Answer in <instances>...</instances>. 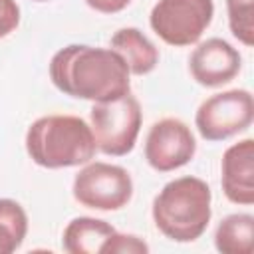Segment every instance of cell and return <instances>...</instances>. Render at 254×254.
<instances>
[{
	"mask_svg": "<svg viewBox=\"0 0 254 254\" xmlns=\"http://www.w3.org/2000/svg\"><path fill=\"white\" fill-rule=\"evenodd\" d=\"M89 117L97 151L111 157L131 153L143 121L137 97L125 93L111 101H97L91 107Z\"/></svg>",
	"mask_w": 254,
	"mask_h": 254,
	"instance_id": "cell-4",
	"label": "cell"
},
{
	"mask_svg": "<svg viewBox=\"0 0 254 254\" xmlns=\"http://www.w3.org/2000/svg\"><path fill=\"white\" fill-rule=\"evenodd\" d=\"M228 26L232 36L244 46L254 44V22H252V0H226Z\"/></svg>",
	"mask_w": 254,
	"mask_h": 254,
	"instance_id": "cell-15",
	"label": "cell"
},
{
	"mask_svg": "<svg viewBox=\"0 0 254 254\" xmlns=\"http://www.w3.org/2000/svg\"><path fill=\"white\" fill-rule=\"evenodd\" d=\"M254 119V99L248 89H228L204 99L194 115L196 129L206 141H224L246 131Z\"/></svg>",
	"mask_w": 254,
	"mask_h": 254,
	"instance_id": "cell-6",
	"label": "cell"
},
{
	"mask_svg": "<svg viewBox=\"0 0 254 254\" xmlns=\"http://www.w3.org/2000/svg\"><path fill=\"white\" fill-rule=\"evenodd\" d=\"M210 187L198 177L167 183L153 200V220L161 234L175 242H192L210 222Z\"/></svg>",
	"mask_w": 254,
	"mask_h": 254,
	"instance_id": "cell-3",
	"label": "cell"
},
{
	"mask_svg": "<svg viewBox=\"0 0 254 254\" xmlns=\"http://www.w3.org/2000/svg\"><path fill=\"white\" fill-rule=\"evenodd\" d=\"M222 190L230 202H254V141L242 139L230 145L222 155Z\"/></svg>",
	"mask_w": 254,
	"mask_h": 254,
	"instance_id": "cell-10",
	"label": "cell"
},
{
	"mask_svg": "<svg viewBox=\"0 0 254 254\" xmlns=\"http://www.w3.org/2000/svg\"><path fill=\"white\" fill-rule=\"evenodd\" d=\"M38 2H46V0H38Z\"/></svg>",
	"mask_w": 254,
	"mask_h": 254,
	"instance_id": "cell-19",
	"label": "cell"
},
{
	"mask_svg": "<svg viewBox=\"0 0 254 254\" xmlns=\"http://www.w3.org/2000/svg\"><path fill=\"white\" fill-rule=\"evenodd\" d=\"M111 50L121 56L129 73L145 75L159 64V50L139 28H121L111 36Z\"/></svg>",
	"mask_w": 254,
	"mask_h": 254,
	"instance_id": "cell-11",
	"label": "cell"
},
{
	"mask_svg": "<svg viewBox=\"0 0 254 254\" xmlns=\"http://www.w3.org/2000/svg\"><path fill=\"white\" fill-rule=\"evenodd\" d=\"M212 16V0H159L151 10L149 24L165 44L183 48L200 40Z\"/></svg>",
	"mask_w": 254,
	"mask_h": 254,
	"instance_id": "cell-5",
	"label": "cell"
},
{
	"mask_svg": "<svg viewBox=\"0 0 254 254\" xmlns=\"http://www.w3.org/2000/svg\"><path fill=\"white\" fill-rule=\"evenodd\" d=\"M50 79L65 95L87 101H111L129 93V69L119 54L105 48L71 44L54 54Z\"/></svg>",
	"mask_w": 254,
	"mask_h": 254,
	"instance_id": "cell-1",
	"label": "cell"
},
{
	"mask_svg": "<svg viewBox=\"0 0 254 254\" xmlns=\"http://www.w3.org/2000/svg\"><path fill=\"white\" fill-rule=\"evenodd\" d=\"M194 151L196 141L190 127L175 117L153 123L145 139V159L159 173H169L187 165L194 157Z\"/></svg>",
	"mask_w": 254,
	"mask_h": 254,
	"instance_id": "cell-8",
	"label": "cell"
},
{
	"mask_svg": "<svg viewBox=\"0 0 254 254\" xmlns=\"http://www.w3.org/2000/svg\"><path fill=\"white\" fill-rule=\"evenodd\" d=\"M242 65V58L222 38L200 42L189 58V69L196 83L204 87H218L232 81Z\"/></svg>",
	"mask_w": 254,
	"mask_h": 254,
	"instance_id": "cell-9",
	"label": "cell"
},
{
	"mask_svg": "<svg viewBox=\"0 0 254 254\" xmlns=\"http://www.w3.org/2000/svg\"><path fill=\"white\" fill-rule=\"evenodd\" d=\"M28 232L26 210L12 198H0V254L16 252Z\"/></svg>",
	"mask_w": 254,
	"mask_h": 254,
	"instance_id": "cell-14",
	"label": "cell"
},
{
	"mask_svg": "<svg viewBox=\"0 0 254 254\" xmlns=\"http://www.w3.org/2000/svg\"><path fill=\"white\" fill-rule=\"evenodd\" d=\"M73 198L87 208L95 210H119L133 194L131 175L109 163H89L73 179Z\"/></svg>",
	"mask_w": 254,
	"mask_h": 254,
	"instance_id": "cell-7",
	"label": "cell"
},
{
	"mask_svg": "<svg viewBox=\"0 0 254 254\" xmlns=\"http://www.w3.org/2000/svg\"><path fill=\"white\" fill-rule=\"evenodd\" d=\"M89 8L101 12V14H115L121 12L131 4V0H85Z\"/></svg>",
	"mask_w": 254,
	"mask_h": 254,
	"instance_id": "cell-18",
	"label": "cell"
},
{
	"mask_svg": "<svg viewBox=\"0 0 254 254\" xmlns=\"http://www.w3.org/2000/svg\"><path fill=\"white\" fill-rule=\"evenodd\" d=\"M103 254H147L149 246L139 236L133 234H119L117 230L103 242L101 250Z\"/></svg>",
	"mask_w": 254,
	"mask_h": 254,
	"instance_id": "cell-16",
	"label": "cell"
},
{
	"mask_svg": "<svg viewBox=\"0 0 254 254\" xmlns=\"http://www.w3.org/2000/svg\"><path fill=\"white\" fill-rule=\"evenodd\" d=\"M254 216L246 212L228 214L214 232V246L222 254H252Z\"/></svg>",
	"mask_w": 254,
	"mask_h": 254,
	"instance_id": "cell-13",
	"label": "cell"
},
{
	"mask_svg": "<svg viewBox=\"0 0 254 254\" xmlns=\"http://www.w3.org/2000/svg\"><path fill=\"white\" fill-rule=\"evenodd\" d=\"M26 151L44 169H64L89 163L97 147L91 127L81 117L46 115L28 127Z\"/></svg>",
	"mask_w": 254,
	"mask_h": 254,
	"instance_id": "cell-2",
	"label": "cell"
},
{
	"mask_svg": "<svg viewBox=\"0 0 254 254\" xmlns=\"http://www.w3.org/2000/svg\"><path fill=\"white\" fill-rule=\"evenodd\" d=\"M20 24V8L16 0H0V38H6Z\"/></svg>",
	"mask_w": 254,
	"mask_h": 254,
	"instance_id": "cell-17",
	"label": "cell"
},
{
	"mask_svg": "<svg viewBox=\"0 0 254 254\" xmlns=\"http://www.w3.org/2000/svg\"><path fill=\"white\" fill-rule=\"evenodd\" d=\"M115 232V228L101 218L79 216L73 218L62 236V246L69 254H95L101 250L103 242Z\"/></svg>",
	"mask_w": 254,
	"mask_h": 254,
	"instance_id": "cell-12",
	"label": "cell"
}]
</instances>
